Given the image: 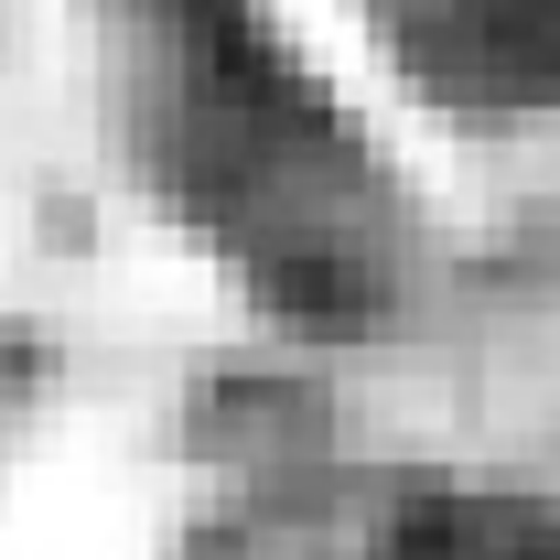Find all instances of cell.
I'll return each mask as SVG.
<instances>
[{"mask_svg":"<svg viewBox=\"0 0 560 560\" xmlns=\"http://www.w3.org/2000/svg\"><path fill=\"white\" fill-rule=\"evenodd\" d=\"M140 173L270 313L366 324L399 291V195L259 0H97Z\"/></svg>","mask_w":560,"mask_h":560,"instance_id":"cell-1","label":"cell"},{"mask_svg":"<svg viewBox=\"0 0 560 560\" xmlns=\"http://www.w3.org/2000/svg\"><path fill=\"white\" fill-rule=\"evenodd\" d=\"M388 55L486 119H550L560 108V0H366Z\"/></svg>","mask_w":560,"mask_h":560,"instance_id":"cell-2","label":"cell"},{"mask_svg":"<svg viewBox=\"0 0 560 560\" xmlns=\"http://www.w3.org/2000/svg\"><path fill=\"white\" fill-rule=\"evenodd\" d=\"M388 560H560V517L506 506V495H442V506L399 517Z\"/></svg>","mask_w":560,"mask_h":560,"instance_id":"cell-3","label":"cell"}]
</instances>
